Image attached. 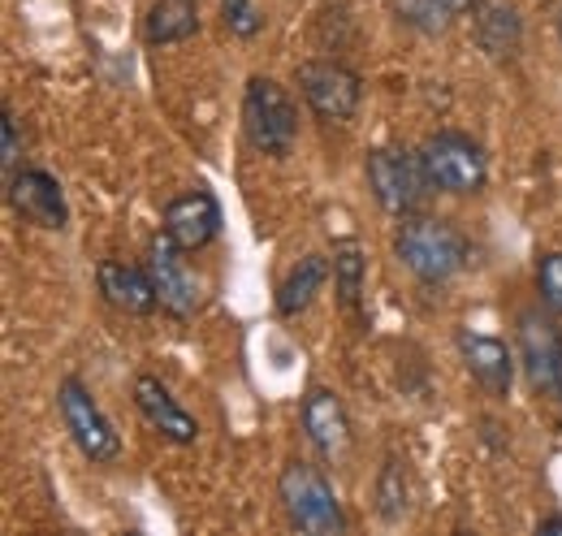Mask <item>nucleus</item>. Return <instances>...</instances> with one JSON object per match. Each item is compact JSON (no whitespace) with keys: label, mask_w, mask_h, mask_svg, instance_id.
<instances>
[{"label":"nucleus","mask_w":562,"mask_h":536,"mask_svg":"<svg viewBox=\"0 0 562 536\" xmlns=\"http://www.w3.org/2000/svg\"><path fill=\"white\" fill-rule=\"evenodd\" d=\"M394 256L420 286H446L468 265V238L450 221L416 212V216H403L394 234Z\"/></svg>","instance_id":"obj_1"},{"label":"nucleus","mask_w":562,"mask_h":536,"mask_svg":"<svg viewBox=\"0 0 562 536\" xmlns=\"http://www.w3.org/2000/svg\"><path fill=\"white\" fill-rule=\"evenodd\" d=\"M278 502L285 511V524L294 533H307V536H342L351 528L329 476L307 464V459H290L278 476Z\"/></svg>","instance_id":"obj_2"},{"label":"nucleus","mask_w":562,"mask_h":536,"mask_svg":"<svg viewBox=\"0 0 562 536\" xmlns=\"http://www.w3.org/2000/svg\"><path fill=\"white\" fill-rule=\"evenodd\" d=\"M243 134L260 156H290L299 143V104L278 78L256 74L243 87Z\"/></svg>","instance_id":"obj_3"},{"label":"nucleus","mask_w":562,"mask_h":536,"mask_svg":"<svg viewBox=\"0 0 562 536\" xmlns=\"http://www.w3.org/2000/svg\"><path fill=\"white\" fill-rule=\"evenodd\" d=\"M363 178H368V191L372 200L381 203L390 216H416L424 208V200L432 196V182L424 174L420 152H407L398 143H381L368 152L363 160Z\"/></svg>","instance_id":"obj_4"},{"label":"nucleus","mask_w":562,"mask_h":536,"mask_svg":"<svg viewBox=\"0 0 562 536\" xmlns=\"http://www.w3.org/2000/svg\"><path fill=\"white\" fill-rule=\"evenodd\" d=\"M424 174L441 196H476L490 182L485 147L463 131H437L420 143Z\"/></svg>","instance_id":"obj_5"},{"label":"nucleus","mask_w":562,"mask_h":536,"mask_svg":"<svg viewBox=\"0 0 562 536\" xmlns=\"http://www.w3.org/2000/svg\"><path fill=\"white\" fill-rule=\"evenodd\" d=\"M57 411H61V424H66L70 442L78 446V455L87 464H117L122 459V433L113 428V420L104 415V406L95 402V394L78 377H61V386H57Z\"/></svg>","instance_id":"obj_6"},{"label":"nucleus","mask_w":562,"mask_h":536,"mask_svg":"<svg viewBox=\"0 0 562 536\" xmlns=\"http://www.w3.org/2000/svg\"><path fill=\"white\" fill-rule=\"evenodd\" d=\"M294 87L321 122H351L363 104V78L347 62H334V57L303 62L294 69Z\"/></svg>","instance_id":"obj_7"},{"label":"nucleus","mask_w":562,"mask_h":536,"mask_svg":"<svg viewBox=\"0 0 562 536\" xmlns=\"http://www.w3.org/2000/svg\"><path fill=\"white\" fill-rule=\"evenodd\" d=\"M191 252H182L165 230L147 243V272H151V286H156V299H160V312H169L173 321H187L200 312L204 303V281L200 272L187 265Z\"/></svg>","instance_id":"obj_8"},{"label":"nucleus","mask_w":562,"mask_h":536,"mask_svg":"<svg viewBox=\"0 0 562 536\" xmlns=\"http://www.w3.org/2000/svg\"><path fill=\"white\" fill-rule=\"evenodd\" d=\"M299 424H303L307 446H312V450H316V455H321L329 468L347 464V455H351V446H355L351 415H347L342 399H338L329 386H312V390L303 394Z\"/></svg>","instance_id":"obj_9"},{"label":"nucleus","mask_w":562,"mask_h":536,"mask_svg":"<svg viewBox=\"0 0 562 536\" xmlns=\"http://www.w3.org/2000/svg\"><path fill=\"white\" fill-rule=\"evenodd\" d=\"M515 342H519V368L528 377V386L541 394H554L562 381V334L554 325V312H519L515 325Z\"/></svg>","instance_id":"obj_10"},{"label":"nucleus","mask_w":562,"mask_h":536,"mask_svg":"<svg viewBox=\"0 0 562 536\" xmlns=\"http://www.w3.org/2000/svg\"><path fill=\"white\" fill-rule=\"evenodd\" d=\"M4 200L13 208L18 221L35 225V230H53L61 234L70 225V203L61 182L48 174V169H18L9 182H4Z\"/></svg>","instance_id":"obj_11"},{"label":"nucleus","mask_w":562,"mask_h":536,"mask_svg":"<svg viewBox=\"0 0 562 536\" xmlns=\"http://www.w3.org/2000/svg\"><path fill=\"white\" fill-rule=\"evenodd\" d=\"M131 399H135V411L143 415V424L151 433H160L165 442H173V446H195L200 442V420L169 394V386L160 377L139 372L135 386H131Z\"/></svg>","instance_id":"obj_12"},{"label":"nucleus","mask_w":562,"mask_h":536,"mask_svg":"<svg viewBox=\"0 0 562 536\" xmlns=\"http://www.w3.org/2000/svg\"><path fill=\"white\" fill-rule=\"evenodd\" d=\"M225 216H221V203L212 191L195 187V191H182L165 203V234L182 247V252H204L209 243H216Z\"/></svg>","instance_id":"obj_13"},{"label":"nucleus","mask_w":562,"mask_h":536,"mask_svg":"<svg viewBox=\"0 0 562 536\" xmlns=\"http://www.w3.org/2000/svg\"><path fill=\"white\" fill-rule=\"evenodd\" d=\"M95 286L104 294V303L122 316H151L160 308L156 286L147 265H126V260H100L95 265Z\"/></svg>","instance_id":"obj_14"},{"label":"nucleus","mask_w":562,"mask_h":536,"mask_svg":"<svg viewBox=\"0 0 562 536\" xmlns=\"http://www.w3.org/2000/svg\"><path fill=\"white\" fill-rule=\"evenodd\" d=\"M459 355L472 372V381L493 394V399H506L510 394V381H515V350L490 334H472V330H459Z\"/></svg>","instance_id":"obj_15"},{"label":"nucleus","mask_w":562,"mask_h":536,"mask_svg":"<svg viewBox=\"0 0 562 536\" xmlns=\"http://www.w3.org/2000/svg\"><path fill=\"white\" fill-rule=\"evenodd\" d=\"M472 35H476L481 53H490V57L502 62V57L519 53L524 18H519V9H515L510 0H481V4L472 9Z\"/></svg>","instance_id":"obj_16"},{"label":"nucleus","mask_w":562,"mask_h":536,"mask_svg":"<svg viewBox=\"0 0 562 536\" xmlns=\"http://www.w3.org/2000/svg\"><path fill=\"white\" fill-rule=\"evenodd\" d=\"M329 277H334V260H329V256H316V252H312V256H303L299 265L281 277L278 299H273V303H278V316L290 321V316L307 312V308L316 303V294L325 290V281H329Z\"/></svg>","instance_id":"obj_17"},{"label":"nucleus","mask_w":562,"mask_h":536,"mask_svg":"<svg viewBox=\"0 0 562 536\" xmlns=\"http://www.w3.org/2000/svg\"><path fill=\"white\" fill-rule=\"evenodd\" d=\"M200 35V0H151L147 18H143V40L151 48L165 44H182Z\"/></svg>","instance_id":"obj_18"},{"label":"nucleus","mask_w":562,"mask_h":536,"mask_svg":"<svg viewBox=\"0 0 562 536\" xmlns=\"http://www.w3.org/2000/svg\"><path fill=\"white\" fill-rule=\"evenodd\" d=\"M481 0H394V13L403 26L420 31V35H441L450 31L459 18H468Z\"/></svg>","instance_id":"obj_19"},{"label":"nucleus","mask_w":562,"mask_h":536,"mask_svg":"<svg viewBox=\"0 0 562 536\" xmlns=\"http://www.w3.org/2000/svg\"><path fill=\"white\" fill-rule=\"evenodd\" d=\"M334 294H338V308L355 316V321H363V290H368V260H363V252L355 247V243H342V247H334Z\"/></svg>","instance_id":"obj_20"},{"label":"nucleus","mask_w":562,"mask_h":536,"mask_svg":"<svg viewBox=\"0 0 562 536\" xmlns=\"http://www.w3.org/2000/svg\"><path fill=\"white\" fill-rule=\"evenodd\" d=\"M372 502H376V515H381L385 524H403V515L412 511L407 464H398L394 455L381 464V471H376V489H372Z\"/></svg>","instance_id":"obj_21"},{"label":"nucleus","mask_w":562,"mask_h":536,"mask_svg":"<svg viewBox=\"0 0 562 536\" xmlns=\"http://www.w3.org/2000/svg\"><path fill=\"white\" fill-rule=\"evenodd\" d=\"M532 281H537V303L546 312L562 316V252H546L537 260V277Z\"/></svg>","instance_id":"obj_22"},{"label":"nucleus","mask_w":562,"mask_h":536,"mask_svg":"<svg viewBox=\"0 0 562 536\" xmlns=\"http://www.w3.org/2000/svg\"><path fill=\"white\" fill-rule=\"evenodd\" d=\"M221 22L234 40H256L265 31V13L256 9V0H221Z\"/></svg>","instance_id":"obj_23"},{"label":"nucleus","mask_w":562,"mask_h":536,"mask_svg":"<svg viewBox=\"0 0 562 536\" xmlns=\"http://www.w3.org/2000/svg\"><path fill=\"white\" fill-rule=\"evenodd\" d=\"M18 160H22V138H18V113L4 104L0 109V165H4V178L18 174Z\"/></svg>","instance_id":"obj_24"},{"label":"nucleus","mask_w":562,"mask_h":536,"mask_svg":"<svg viewBox=\"0 0 562 536\" xmlns=\"http://www.w3.org/2000/svg\"><path fill=\"white\" fill-rule=\"evenodd\" d=\"M550 533L562 536V515H550V520H541V524H537V536H550Z\"/></svg>","instance_id":"obj_25"},{"label":"nucleus","mask_w":562,"mask_h":536,"mask_svg":"<svg viewBox=\"0 0 562 536\" xmlns=\"http://www.w3.org/2000/svg\"><path fill=\"white\" fill-rule=\"evenodd\" d=\"M554 394H559V411H562V381H559V390H554Z\"/></svg>","instance_id":"obj_26"},{"label":"nucleus","mask_w":562,"mask_h":536,"mask_svg":"<svg viewBox=\"0 0 562 536\" xmlns=\"http://www.w3.org/2000/svg\"><path fill=\"white\" fill-rule=\"evenodd\" d=\"M559 44H562V13H559Z\"/></svg>","instance_id":"obj_27"}]
</instances>
